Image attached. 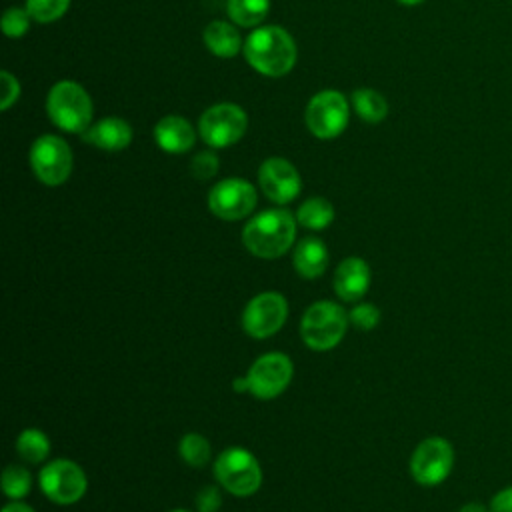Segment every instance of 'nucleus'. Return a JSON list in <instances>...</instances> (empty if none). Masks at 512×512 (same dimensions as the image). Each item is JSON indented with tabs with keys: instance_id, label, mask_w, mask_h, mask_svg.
Returning a JSON list of instances; mask_svg holds the SVG:
<instances>
[{
	"instance_id": "obj_1",
	"label": "nucleus",
	"mask_w": 512,
	"mask_h": 512,
	"mask_svg": "<svg viewBox=\"0 0 512 512\" xmlns=\"http://www.w3.org/2000/svg\"><path fill=\"white\" fill-rule=\"evenodd\" d=\"M296 218L284 208H270L254 218L242 230L246 250L258 258H280L296 238Z\"/></svg>"
},
{
	"instance_id": "obj_2",
	"label": "nucleus",
	"mask_w": 512,
	"mask_h": 512,
	"mask_svg": "<svg viewBox=\"0 0 512 512\" xmlns=\"http://www.w3.org/2000/svg\"><path fill=\"white\" fill-rule=\"evenodd\" d=\"M248 64L264 76H284L296 62V44L280 26L256 28L244 42Z\"/></svg>"
},
{
	"instance_id": "obj_3",
	"label": "nucleus",
	"mask_w": 512,
	"mask_h": 512,
	"mask_svg": "<svg viewBox=\"0 0 512 512\" xmlns=\"http://www.w3.org/2000/svg\"><path fill=\"white\" fill-rule=\"evenodd\" d=\"M350 316L346 310L330 300H320L308 306L300 320V336L310 350L326 352L340 344L346 334Z\"/></svg>"
},
{
	"instance_id": "obj_4",
	"label": "nucleus",
	"mask_w": 512,
	"mask_h": 512,
	"mask_svg": "<svg viewBox=\"0 0 512 512\" xmlns=\"http://www.w3.org/2000/svg\"><path fill=\"white\" fill-rule=\"evenodd\" d=\"M46 110L50 120L64 132L82 134L90 128L92 100L88 92L72 80H62L52 86L46 98Z\"/></svg>"
},
{
	"instance_id": "obj_5",
	"label": "nucleus",
	"mask_w": 512,
	"mask_h": 512,
	"mask_svg": "<svg viewBox=\"0 0 512 512\" xmlns=\"http://www.w3.org/2000/svg\"><path fill=\"white\" fill-rule=\"evenodd\" d=\"M218 484L234 496H250L262 484V468L252 452L232 446L218 454L214 462Z\"/></svg>"
},
{
	"instance_id": "obj_6",
	"label": "nucleus",
	"mask_w": 512,
	"mask_h": 512,
	"mask_svg": "<svg viewBox=\"0 0 512 512\" xmlns=\"http://www.w3.org/2000/svg\"><path fill=\"white\" fill-rule=\"evenodd\" d=\"M38 484L42 494L54 504L68 506L78 502L88 488V480L84 470L66 458H58L48 462L38 476Z\"/></svg>"
},
{
	"instance_id": "obj_7",
	"label": "nucleus",
	"mask_w": 512,
	"mask_h": 512,
	"mask_svg": "<svg viewBox=\"0 0 512 512\" xmlns=\"http://www.w3.org/2000/svg\"><path fill=\"white\" fill-rule=\"evenodd\" d=\"M454 466V448L442 436L424 438L410 456V474L422 486L444 482Z\"/></svg>"
},
{
	"instance_id": "obj_8",
	"label": "nucleus",
	"mask_w": 512,
	"mask_h": 512,
	"mask_svg": "<svg viewBox=\"0 0 512 512\" xmlns=\"http://www.w3.org/2000/svg\"><path fill=\"white\" fill-rule=\"evenodd\" d=\"M30 166L46 186H60L72 172V150L54 134L40 136L30 148Z\"/></svg>"
},
{
	"instance_id": "obj_9",
	"label": "nucleus",
	"mask_w": 512,
	"mask_h": 512,
	"mask_svg": "<svg viewBox=\"0 0 512 512\" xmlns=\"http://www.w3.org/2000/svg\"><path fill=\"white\" fill-rule=\"evenodd\" d=\"M294 374L292 360L282 352L262 354L252 362L246 372L248 392L260 400H272L280 396Z\"/></svg>"
},
{
	"instance_id": "obj_10",
	"label": "nucleus",
	"mask_w": 512,
	"mask_h": 512,
	"mask_svg": "<svg viewBox=\"0 0 512 512\" xmlns=\"http://www.w3.org/2000/svg\"><path fill=\"white\" fill-rule=\"evenodd\" d=\"M348 116V100L336 90H322L314 94L304 112L308 130L324 140L342 134L348 124Z\"/></svg>"
},
{
	"instance_id": "obj_11",
	"label": "nucleus",
	"mask_w": 512,
	"mask_h": 512,
	"mask_svg": "<svg viewBox=\"0 0 512 512\" xmlns=\"http://www.w3.org/2000/svg\"><path fill=\"white\" fill-rule=\"evenodd\" d=\"M248 126L244 110L236 104L222 102L210 106L200 118V136L212 148H226L236 144Z\"/></svg>"
},
{
	"instance_id": "obj_12",
	"label": "nucleus",
	"mask_w": 512,
	"mask_h": 512,
	"mask_svg": "<svg viewBox=\"0 0 512 512\" xmlns=\"http://www.w3.org/2000/svg\"><path fill=\"white\" fill-rule=\"evenodd\" d=\"M288 318V302L280 292L268 290L254 296L242 312V328L248 336L262 340L276 334Z\"/></svg>"
},
{
	"instance_id": "obj_13",
	"label": "nucleus",
	"mask_w": 512,
	"mask_h": 512,
	"mask_svg": "<svg viewBox=\"0 0 512 512\" xmlns=\"http://www.w3.org/2000/svg\"><path fill=\"white\" fill-rule=\"evenodd\" d=\"M256 188L244 178H226L212 186L208 208L214 216L234 222L242 220L256 208Z\"/></svg>"
},
{
	"instance_id": "obj_14",
	"label": "nucleus",
	"mask_w": 512,
	"mask_h": 512,
	"mask_svg": "<svg viewBox=\"0 0 512 512\" xmlns=\"http://www.w3.org/2000/svg\"><path fill=\"white\" fill-rule=\"evenodd\" d=\"M258 182L266 198L276 204L292 202L302 188L298 170L284 158L264 160L258 170Z\"/></svg>"
},
{
	"instance_id": "obj_15",
	"label": "nucleus",
	"mask_w": 512,
	"mask_h": 512,
	"mask_svg": "<svg viewBox=\"0 0 512 512\" xmlns=\"http://www.w3.org/2000/svg\"><path fill=\"white\" fill-rule=\"evenodd\" d=\"M334 292L344 302L360 300L370 288V266L358 256L344 258L334 272Z\"/></svg>"
},
{
	"instance_id": "obj_16",
	"label": "nucleus",
	"mask_w": 512,
	"mask_h": 512,
	"mask_svg": "<svg viewBox=\"0 0 512 512\" xmlns=\"http://www.w3.org/2000/svg\"><path fill=\"white\" fill-rule=\"evenodd\" d=\"M82 140L96 148L116 152V150H124L132 142V128L122 118L110 116V118L98 120L88 130H84Z\"/></svg>"
},
{
	"instance_id": "obj_17",
	"label": "nucleus",
	"mask_w": 512,
	"mask_h": 512,
	"mask_svg": "<svg viewBox=\"0 0 512 512\" xmlns=\"http://www.w3.org/2000/svg\"><path fill=\"white\" fill-rule=\"evenodd\" d=\"M156 144L170 154H182L194 144V130L182 116H164L154 128Z\"/></svg>"
},
{
	"instance_id": "obj_18",
	"label": "nucleus",
	"mask_w": 512,
	"mask_h": 512,
	"mask_svg": "<svg viewBox=\"0 0 512 512\" xmlns=\"http://www.w3.org/2000/svg\"><path fill=\"white\" fill-rule=\"evenodd\" d=\"M328 260H330V254H328L326 244L314 236L300 240L296 244L294 256H292L298 276H302L306 280H314V278L322 276L328 266Z\"/></svg>"
},
{
	"instance_id": "obj_19",
	"label": "nucleus",
	"mask_w": 512,
	"mask_h": 512,
	"mask_svg": "<svg viewBox=\"0 0 512 512\" xmlns=\"http://www.w3.org/2000/svg\"><path fill=\"white\" fill-rule=\"evenodd\" d=\"M204 44L212 54L220 58H232L240 52L242 40L232 24L214 20L204 28Z\"/></svg>"
},
{
	"instance_id": "obj_20",
	"label": "nucleus",
	"mask_w": 512,
	"mask_h": 512,
	"mask_svg": "<svg viewBox=\"0 0 512 512\" xmlns=\"http://www.w3.org/2000/svg\"><path fill=\"white\" fill-rule=\"evenodd\" d=\"M296 220L298 224H302L304 228L310 230H322L328 228L334 220V206L326 200V198H308L300 204L298 212H296Z\"/></svg>"
},
{
	"instance_id": "obj_21",
	"label": "nucleus",
	"mask_w": 512,
	"mask_h": 512,
	"mask_svg": "<svg viewBox=\"0 0 512 512\" xmlns=\"http://www.w3.org/2000/svg\"><path fill=\"white\" fill-rule=\"evenodd\" d=\"M16 452L24 462L40 464L50 454V440L48 436L38 428H26L20 432L16 440Z\"/></svg>"
},
{
	"instance_id": "obj_22",
	"label": "nucleus",
	"mask_w": 512,
	"mask_h": 512,
	"mask_svg": "<svg viewBox=\"0 0 512 512\" xmlns=\"http://www.w3.org/2000/svg\"><path fill=\"white\" fill-rule=\"evenodd\" d=\"M352 104L356 114L370 124H376L386 118L388 114V104L384 96L372 88H360L352 94Z\"/></svg>"
},
{
	"instance_id": "obj_23",
	"label": "nucleus",
	"mask_w": 512,
	"mask_h": 512,
	"mask_svg": "<svg viewBox=\"0 0 512 512\" xmlns=\"http://www.w3.org/2000/svg\"><path fill=\"white\" fill-rule=\"evenodd\" d=\"M270 10V0H228V16L244 26L252 28L258 26Z\"/></svg>"
},
{
	"instance_id": "obj_24",
	"label": "nucleus",
	"mask_w": 512,
	"mask_h": 512,
	"mask_svg": "<svg viewBox=\"0 0 512 512\" xmlns=\"http://www.w3.org/2000/svg\"><path fill=\"white\" fill-rule=\"evenodd\" d=\"M178 452L182 456V460L188 464V466H194V468H202L208 464L210 456H212V448H210V442L198 434V432H188L182 436L180 444H178Z\"/></svg>"
},
{
	"instance_id": "obj_25",
	"label": "nucleus",
	"mask_w": 512,
	"mask_h": 512,
	"mask_svg": "<svg viewBox=\"0 0 512 512\" xmlns=\"http://www.w3.org/2000/svg\"><path fill=\"white\" fill-rule=\"evenodd\" d=\"M30 488H32V476L28 468L20 464L6 466V470L2 472V490L8 498L12 500L24 498L30 492Z\"/></svg>"
},
{
	"instance_id": "obj_26",
	"label": "nucleus",
	"mask_w": 512,
	"mask_h": 512,
	"mask_svg": "<svg viewBox=\"0 0 512 512\" xmlns=\"http://www.w3.org/2000/svg\"><path fill=\"white\" fill-rule=\"evenodd\" d=\"M70 0H26V10L36 22H54L68 10Z\"/></svg>"
},
{
	"instance_id": "obj_27",
	"label": "nucleus",
	"mask_w": 512,
	"mask_h": 512,
	"mask_svg": "<svg viewBox=\"0 0 512 512\" xmlns=\"http://www.w3.org/2000/svg\"><path fill=\"white\" fill-rule=\"evenodd\" d=\"M30 14L28 10L24 8H8L2 16V30L8 38H20L28 32V26H30Z\"/></svg>"
},
{
	"instance_id": "obj_28",
	"label": "nucleus",
	"mask_w": 512,
	"mask_h": 512,
	"mask_svg": "<svg viewBox=\"0 0 512 512\" xmlns=\"http://www.w3.org/2000/svg\"><path fill=\"white\" fill-rule=\"evenodd\" d=\"M350 322L358 328V330H374L380 324V310L376 304L370 302H362L356 304L350 310Z\"/></svg>"
},
{
	"instance_id": "obj_29",
	"label": "nucleus",
	"mask_w": 512,
	"mask_h": 512,
	"mask_svg": "<svg viewBox=\"0 0 512 512\" xmlns=\"http://www.w3.org/2000/svg\"><path fill=\"white\" fill-rule=\"evenodd\" d=\"M190 172L198 178V180H208L218 172V156L214 152H198L192 162H190Z\"/></svg>"
},
{
	"instance_id": "obj_30",
	"label": "nucleus",
	"mask_w": 512,
	"mask_h": 512,
	"mask_svg": "<svg viewBox=\"0 0 512 512\" xmlns=\"http://www.w3.org/2000/svg\"><path fill=\"white\" fill-rule=\"evenodd\" d=\"M0 84H2V96H0V108L8 110L20 96V84L10 72L0 74Z\"/></svg>"
},
{
	"instance_id": "obj_31",
	"label": "nucleus",
	"mask_w": 512,
	"mask_h": 512,
	"mask_svg": "<svg viewBox=\"0 0 512 512\" xmlns=\"http://www.w3.org/2000/svg\"><path fill=\"white\" fill-rule=\"evenodd\" d=\"M222 504V494L216 486H204L196 494V508L198 512H216Z\"/></svg>"
},
{
	"instance_id": "obj_32",
	"label": "nucleus",
	"mask_w": 512,
	"mask_h": 512,
	"mask_svg": "<svg viewBox=\"0 0 512 512\" xmlns=\"http://www.w3.org/2000/svg\"><path fill=\"white\" fill-rule=\"evenodd\" d=\"M490 512H512V486H506L494 494Z\"/></svg>"
},
{
	"instance_id": "obj_33",
	"label": "nucleus",
	"mask_w": 512,
	"mask_h": 512,
	"mask_svg": "<svg viewBox=\"0 0 512 512\" xmlns=\"http://www.w3.org/2000/svg\"><path fill=\"white\" fill-rule=\"evenodd\" d=\"M2 512H34L28 504H24V502H10V504H6L4 508H2Z\"/></svg>"
},
{
	"instance_id": "obj_34",
	"label": "nucleus",
	"mask_w": 512,
	"mask_h": 512,
	"mask_svg": "<svg viewBox=\"0 0 512 512\" xmlns=\"http://www.w3.org/2000/svg\"><path fill=\"white\" fill-rule=\"evenodd\" d=\"M458 512H490V510L480 502H466Z\"/></svg>"
},
{
	"instance_id": "obj_35",
	"label": "nucleus",
	"mask_w": 512,
	"mask_h": 512,
	"mask_svg": "<svg viewBox=\"0 0 512 512\" xmlns=\"http://www.w3.org/2000/svg\"><path fill=\"white\" fill-rule=\"evenodd\" d=\"M232 386H234V392H248V380H246V376L236 378V380L232 382Z\"/></svg>"
},
{
	"instance_id": "obj_36",
	"label": "nucleus",
	"mask_w": 512,
	"mask_h": 512,
	"mask_svg": "<svg viewBox=\"0 0 512 512\" xmlns=\"http://www.w3.org/2000/svg\"><path fill=\"white\" fill-rule=\"evenodd\" d=\"M400 4H406V6H416V4H420V2H424V0H398Z\"/></svg>"
},
{
	"instance_id": "obj_37",
	"label": "nucleus",
	"mask_w": 512,
	"mask_h": 512,
	"mask_svg": "<svg viewBox=\"0 0 512 512\" xmlns=\"http://www.w3.org/2000/svg\"><path fill=\"white\" fill-rule=\"evenodd\" d=\"M170 512H188V510H180V508H178V510H170Z\"/></svg>"
}]
</instances>
